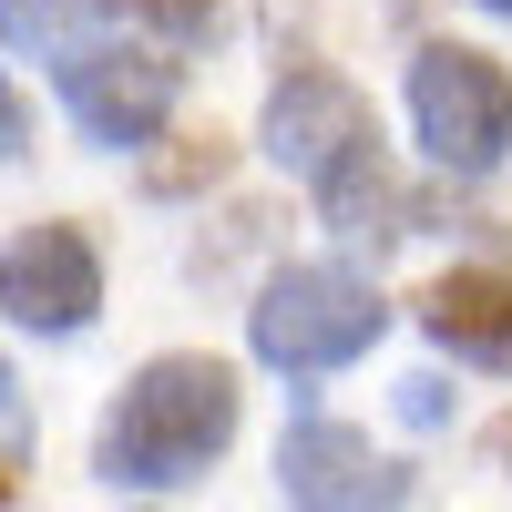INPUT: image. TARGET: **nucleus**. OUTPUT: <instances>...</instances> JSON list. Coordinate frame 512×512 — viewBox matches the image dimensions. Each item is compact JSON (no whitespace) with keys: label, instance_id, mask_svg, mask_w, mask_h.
<instances>
[{"label":"nucleus","instance_id":"nucleus-1","mask_svg":"<svg viewBox=\"0 0 512 512\" xmlns=\"http://www.w3.org/2000/svg\"><path fill=\"white\" fill-rule=\"evenodd\" d=\"M267 154L328 205V226L349 236V246H379V236L410 226V205L390 185V154H379V123H369V103L338 72L297 62L277 93H267Z\"/></svg>","mask_w":512,"mask_h":512},{"label":"nucleus","instance_id":"nucleus-2","mask_svg":"<svg viewBox=\"0 0 512 512\" xmlns=\"http://www.w3.org/2000/svg\"><path fill=\"white\" fill-rule=\"evenodd\" d=\"M236 441V369L226 359H144L103 410L93 472L113 492H175Z\"/></svg>","mask_w":512,"mask_h":512},{"label":"nucleus","instance_id":"nucleus-3","mask_svg":"<svg viewBox=\"0 0 512 512\" xmlns=\"http://www.w3.org/2000/svg\"><path fill=\"white\" fill-rule=\"evenodd\" d=\"M379 328H390V308H379V287L349 277V267H277L267 297L246 308L256 359L287 369V379H328V369H349L359 349H379Z\"/></svg>","mask_w":512,"mask_h":512},{"label":"nucleus","instance_id":"nucleus-4","mask_svg":"<svg viewBox=\"0 0 512 512\" xmlns=\"http://www.w3.org/2000/svg\"><path fill=\"white\" fill-rule=\"evenodd\" d=\"M185 41H164V31H134V21H113V31H93V41H72V52H52V72H62V103H72V123L93 144H154L164 134V113H175V82H185Z\"/></svg>","mask_w":512,"mask_h":512},{"label":"nucleus","instance_id":"nucleus-5","mask_svg":"<svg viewBox=\"0 0 512 512\" xmlns=\"http://www.w3.org/2000/svg\"><path fill=\"white\" fill-rule=\"evenodd\" d=\"M410 123H420V154H431L441 175L482 185L502 164V144H512V72L492 52L431 41V52L410 62Z\"/></svg>","mask_w":512,"mask_h":512},{"label":"nucleus","instance_id":"nucleus-6","mask_svg":"<svg viewBox=\"0 0 512 512\" xmlns=\"http://www.w3.org/2000/svg\"><path fill=\"white\" fill-rule=\"evenodd\" d=\"M0 308H11V328H41V338L93 328V308H103L93 236L82 226H21L11 256H0Z\"/></svg>","mask_w":512,"mask_h":512},{"label":"nucleus","instance_id":"nucleus-7","mask_svg":"<svg viewBox=\"0 0 512 512\" xmlns=\"http://www.w3.org/2000/svg\"><path fill=\"white\" fill-rule=\"evenodd\" d=\"M277 492L287 502H318V512H359V502H410V472L379 461L359 431H338V420H287Z\"/></svg>","mask_w":512,"mask_h":512},{"label":"nucleus","instance_id":"nucleus-8","mask_svg":"<svg viewBox=\"0 0 512 512\" xmlns=\"http://www.w3.org/2000/svg\"><path fill=\"white\" fill-rule=\"evenodd\" d=\"M420 328H431L451 359L512 379V277L502 267H451L431 297H420Z\"/></svg>","mask_w":512,"mask_h":512},{"label":"nucleus","instance_id":"nucleus-9","mask_svg":"<svg viewBox=\"0 0 512 512\" xmlns=\"http://www.w3.org/2000/svg\"><path fill=\"white\" fill-rule=\"evenodd\" d=\"M216 175H226V144H216V134L185 144V154H154V164H144V185H154V195H185V185H216Z\"/></svg>","mask_w":512,"mask_h":512},{"label":"nucleus","instance_id":"nucleus-10","mask_svg":"<svg viewBox=\"0 0 512 512\" xmlns=\"http://www.w3.org/2000/svg\"><path fill=\"white\" fill-rule=\"evenodd\" d=\"M492 461H502V482H512V420H492Z\"/></svg>","mask_w":512,"mask_h":512},{"label":"nucleus","instance_id":"nucleus-11","mask_svg":"<svg viewBox=\"0 0 512 512\" xmlns=\"http://www.w3.org/2000/svg\"><path fill=\"white\" fill-rule=\"evenodd\" d=\"M482 11H512V0H482Z\"/></svg>","mask_w":512,"mask_h":512}]
</instances>
